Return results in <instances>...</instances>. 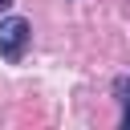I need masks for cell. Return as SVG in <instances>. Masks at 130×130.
Masks as SVG:
<instances>
[{
  "label": "cell",
  "instance_id": "3957f363",
  "mask_svg": "<svg viewBox=\"0 0 130 130\" xmlns=\"http://www.w3.org/2000/svg\"><path fill=\"white\" fill-rule=\"evenodd\" d=\"M8 4H12V0H0V8H8Z\"/></svg>",
  "mask_w": 130,
  "mask_h": 130
},
{
  "label": "cell",
  "instance_id": "7a4b0ae2",
  "mask_svg": "<svg viewBox=\"0 0 130 130\" xmlns=\"http://www.w3.org/2000/svg\"><path fill=\"white\" fill-rule=\"evenodd\" d=\"M118 93H122V102H126V114H122V126H130V81H122V85H118Z\"/></svg>",
  "mask_w": 130,
  "mask_h": 130
},
{
  "label": "cell",
  "instance_id": "6da1fadb",
  "mask_svg": "<svg viewBox=\"0 0 130 130\" xmlns=\"http://www.w3.org/2000/svg\"><path fill=\"white\" fill-rule=\"evenodd\" d=\"M28 41H32V24L24 16H4L0 20V57L20 61L24 49H28Z\"/></svg>",
  "mask_w": 130,
  "mask_h": 130
}]
</instances>
